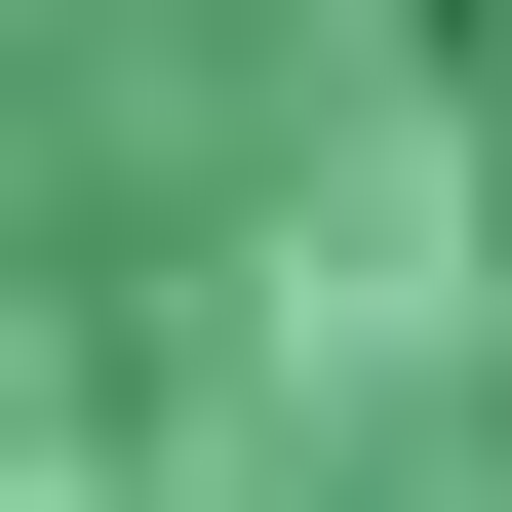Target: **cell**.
<instances>
[{
	"mask_svg": "<svg viewBox=\"0 0 512 512\" xmlns=\"http://www.w3.org/2000/svg\"><path fill=\"white\" fill-rule=\"evenodd\" d=\"M0 512H512V0H0Z\"/></svg>",
	"mask_w": 512,
	"mask_h": 512,
	"instance_id": "cell-1",
	"label": "cell"
}]
</instances>
